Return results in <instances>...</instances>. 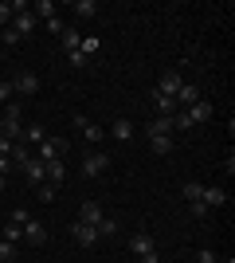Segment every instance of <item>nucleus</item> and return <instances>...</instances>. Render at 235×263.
I'll return each instance as SVG.
<instances>
[{
  "mask_svg": "<svg viewBox=\"0 0 235 263\" xmlns=\"http://www.w3.org/2000/svg\"><path fill=\"white\" fill-rule=\"evenodd\" d=\"M67 138H44V142H39V154H35V157H39V161H63V157H67Z\"/></svg>",
  "mask_w": 235,
  "mask_h": 263,
  "instance_id": "obj_1",
  "label": "nucleus"
},
{
  "mask_svg": "<svg viewBox=\"0 0 235 263\" xmlns=\"http://www.w3.org/2000/svg\"><path fill=\"white\" fill-rule=\"evenodd\" d=\"M106 169H110V157H106V154H98V149H90V154L82 157V169H78V173L94 181V177H102Z\"/></svg>",
  "mask_w": 235,
  "mask_h": 263,
  "instance_id": "obj_2",
  "label": "nucleus"
},
{
  "mask_svg": "<svg viewBox=\"0 0 235 263\" xmlns=\"http://www.w3.org/2000/svg\"><path fill=\"white\" fill-rule=\"evenodd\" d=\"M12 87H16V95H20V99H35V95H39V75L20 71V75H12Z\"/></svg>",
  "mask_w": 235,
  "mask_h": 263,
  "instance_id": "obj_3",
  "label": "nucleus"
},
{
  "mask_svg": "<svg viewBox=\"0 0 235 263\" xmlns=\"http://www.w3.org/2000/svg\"><path fill=\"white\" fill-rule=\"evenodd\" d=\"M71 240H75L78 248H94V243H98V228H90L82 220H71Z\"/></svg>",
  "mask_w": 235,
  "mask_h": 263,
  "instance_id": "obj_4",
  "label": "nucleus"
},
{
  "mask_svg": "<svg viewBox=\"0 0 235 263\" xmlns=\"http://www.w3.org/2000/svg\"><path fill=\"white\" fill-rule=\"evenodd\" d=\"M184 87V75L180 71H165L161 83H157V95H168V99H177V90Z\"/></svg>",
  "mask_w": 235,
  "mask_h": 263,
  "instance_id": "obj_5",
  "label": "nucleus"
},
{
  "mask_svg": "<svg viewBox=\"0 0 235 263\" xmlns=\"http://www.w3.org/2000/svg\"><path fill=\"white\" fill-rule=\"evenodd\" d=\"M20 243H32V248H44V243H47V228L39 224V220H28V224H24V240H20Z\"/></svg>",
  "mask_w": 235,
  "mask_h": 263,
  "instance_id": "obj_6",
  "label": "nucleus"
},
{
  "mask_svg": "<svg viewBox=\"0 0 235 263\" xmlns=\"http://www.w3.org/2000/svg\"><path fill=\"white\" fill-rule=\"evenodd\" d=\"M184 114H188V122H192V126H204V122H212V114H216V106H212V102H192V106L188 110H184Z\"/></svg>",
  "mask_w": 235,
  "mask_h": 263,
  "instance_id": "obj_7",
  "label": "nucleus"
},
{
  "mask_svg": "<svg viewBox=\"0 0 235 263\" xmlns=\"http://www.w3.org/2000/svg\"><path fill=\"white\" fill-rule=\"evenodd\" d=\"M102 216H106V212H102V204H98V200H82V209H78V220H82V224L98 228V224H102Z\"/></svg>",
  "mask_w": 235,
  "mask_h": 263,
  "instance_id": "obj_8",
  "label": "nucleus"
},
{
  "mask_svg": "<svg viewBox=\"0 0 235 263\" xmlns=\"http://www.w3.org/2000/svg\"><path fill=\"white\" fill-rule=\"evenodd\" d=\"M173 145H177L173 134H149V149H153L157 157H168V154H173Z\"/></svg>",
  "mask_w": 235,
  "mask_h": 263,
  "instance_id": "obj_9",
  "label": "nucleus"
},
{
  "mask_svg": "<svg viewBox=\"0 0 235 263\" xmlns=\"http://www.w3.org/2000/svg\"><path fill=\"white\" fill-rule=\"evenodd\" d=\"M153 248H157L153 232H134V240H130V252H134L137 259H141V255H145V252H153Z\"/></svg>",
  "mask_w": 235,
  "mask_h": 263,
  "instance_id": "obj_10",
  "label": "nucleus"
},
{
  "mask_svg": "<svg viewBox=\"0 0 235 263\" xmlns=\"http://www.w3.org/2000/svg\"><path fill=\"white\" fill-rule=\"evenodd\" d=\"M204 204H208V209H224L227 204V189H220V185H204Z\"/></svg>",
  "mask_w": 235,
  "mask_h": 263,
  "instance_id": "obj_11",
  "label": "nucleus"
},
{
  "mask_svg": "<svg viewBox=\"0 0 235 263\" xmlns=\"http://www.w3.org/2000/svg\"><path fill=\"white\" fill-rule=\"evenodd\" d=\"M153 106H157V118H173V114H180L177 99H168V95H157V90H153Z\"/></svg>",
  "mask_w": 235,
  "mask_h": 263,
  "instance_id": "obj_12",
  "label": "nucleus"
},
{
  "mask_svg": "<svg viewBox=\"0 0 235 263\" xmlns=\"http://www.w3.org/2000/svg\"><path fill=\"white\" fill-rule=\"evenodd\" d=\"M24 177H28L32 185H44V181H47V165L39 161V157H32V161L24 165Z\"/></svg>",
  "mask_w": 235,
  "mask_h": 263,
  "instance_id": "obj_13",
  "label": "nucleus"
},
{
  "mask_svg": "<svg viewBox=\"0 0 235 263\" xmlns=\"http://www.w3.org/2000/svg\"><path fill=\"white\" fill-rule=\"evenodd\" d=\"M32 157H35V154H32V145H28V142H16V145H12V154H8V161L24 169V165L32 161Z\"/></svg>",
  "mask_w": 235,
  "mask_h": 263,
  "instance_id": "obj_14",
  "label": "nucleus"
},
{
  "mask_svg": "<svg viewBox=\"0 0 235 263\" xmlns=\"http://www.w3.org/2000/svg\"><path fill=\"white\" fill-rule=\"evenodd\" d=\"M110 138H118V142H130V138H134V122H130V118H114Z\"/></svg>",
  "mask_w": 235,
  "mask_h": 263,
  "instance_id": "obj_15",
  "label": "nucleus"
},
{
  "mask_svg": "<svg viewBox=\"0 0 235 263\" xmlns=\"http://www.w3.org/2000/svg\"><path fill=\"white\" fill-rule=\"evenodd\" d=\"M192 102H200V90L192 87V83H184V87L177 90V106H180V110H188Z\"/></svg>",
  "mask_w": 235,
  "mask_h": 263,
  "instance_id": "obj_16",
  "label": "nucleus"
},
{
  "mask_svg": "<svg viewBox=\"0 0 235 263\" xmlns=\"http://www.w3.org/2000/svg\"><path fill=\"white\" fill-rule=\"evenodd\" d=\"M63 181H67V165L63 161H47V185H63Z\"/></svg>",
  "mask_w": 235,
  "mask_h": 263,
  "instance_id": "obj_17",
  "label": "nucleus"
},
{
  "mask_svg": "<svg viewBox=\"0 0 235 263\" xmlns=\"http://www.w3.org/2000/svg\"><path fill=\"white\" fill-rule=\"evenodd\" d=\"M71 12H75L78 20H94V16H98V4H94V0H78V4H71Z\"/></svg>",
  "mask_w": 235,
  "mask_h": 263,
  "instance_id": "obj_18",
  "label": "nucleus"
},
{
  "mask_svg": "<svg viewBox=\"0 0 235 263\" xmlns=\"http://www.w3.org/2000/svg\"><path fill=\"white\" fill-rule=\"evenodd\" d=\"M32 16H35V20H39V16L51 20V16H55V0H35V4H32Z\"/></svg>",
  "mask_w": 235,
  "mask_h": 263,
  "instance_id": "obj_19",
  "label": "nucleus"
},
{
  "mask_svg": "<svg viewBox=\"0 0 235 263\" xmlns=\"http://www.w3.org/2000/svg\"><path fill=\"white\" fill-rule=\"evenodd\" d=\"M44 138H47V130H44V126H24V138H20V142H28V145H39Z\"/></svg>",
  "mask_w": 235,
  "mask_h": 263,
  "instance_id": "obj_20",
  "label": "nucleus"
},
{
  "mask_svg": "<svg viewBox=\"0 0 235 263\" xmlns=\"http://www.w3.org/2000/svg\"><path fill=\"white\" fill-rule=\"evenodd\" d=\"M78 51H82V55L90 59V55H98V51H102V40H98V35H82V44H78Z\"/></svg>",
  "mask_w": 235,
  "mask_h": 263,
  "instance_id": "obj_21",
  "label": "nucleus"
},
{
  "mask_svg": "<svg viewBox=\"0 0 235 263\" xmlns=\"http://www.w3.org/2000/svg\"><path fill=\"white\" fill-rule=\"evenodd\" d=\"M59 40H63V47H67V51H78V44H82V32H78V28H67Z\"/></svg>",
  "mask_w": 235,
  "mask_h": 263,
  "instance_id": "obj_22",
  "label": "nucleus"
},
{
  "mask_svg": "<svg viewBox=\"0 0 235 263\" xmlns=\"http://www.w3.org/2000/svg\"><path fill=\"white\" fill-rule=\"evenodd\" d=\"M16 255H20V243L0 240V263H16Z\"/></svg>",
  "mask_w": 235,
  "mask_h": 263,
  "instance_id": "obj_23",
  "label": "nucleus"
},
{
  "mask_svg": "<svg viewBox=\"0 0 235 263\" xmlns=\"http://www.w3.org/2000/svg\"><path fill=\"white\" fill-rule=\"evenodd\" d=\"M110 236H118V220H114V216H102V224H98V240H110Z\"/></svg>",
  "mask_w": 235,
  "mask_h": 263,
  "instance_id": "obj_24",
  "label": "nucleus"
},
{
  "mask_svg": "<svg viewBox=\"0 0 235 263\" xmlns=\"http://www.w3.org/2000/svg\"><path fill=\"white\" fill-rule=\"evenodd\" d=\"M0 240L20 243V240H24V228H20V224H4V228H0Z\"/></svg>",
  "mask_w": 235,
  "mask_h": 263,
  "instance_id": "obj_25",
  "label": "nucleus"
},
{
  "mask_svg": "<svg viewBox=\"0 0 235 263\" xmlns=\"http://www.w3.org/2000/svg\"><path fill=\"white\" fill-rule=\"evenodd\" d=\"M149 134H177L173 130V118H153L149 122Z\"/></svg>",
  "mask_w": 235,
  "mask_h": 263,
  "instance_id": "obj_26",
  "label": "nucleus"
},
{
  "mask_svg": "<svg viewBox=\"0 0 235 263\" xmlns=\"http://www.w3.org/2000/svg\"><path fill=\"white\" fill-rule=\"evenodd\" d=\"M200 197H204L200 181H184V200H200Z\"/></svg>",
  "mask_w": 235,
  "mask_h": 263,
  "instance_id": "obj_27",
  "label": "nucleus"
},
{
  "mask_svg": "<svg viewBox=\"0 0 235 263\" xmlns=\"http://www.w3.org/2000/svg\"><path fill=\"white\" fill-rule=\"evenodd\" d=\"M188 212H192L196 220H208V216H212V209H208L204 200H188Z\"/></svg>",
  "mask_w": 235,
  "mask_h": 263,
  "instance_id": "obj_28",
  "label": "nucleus"
},
{
  "mask_svg": "<svg viewBox=\"0 0 235 263\" xmlns=\"http://www.w3.org/2000/svg\"><path fill=\"white\" fill-rule=\"evenodd\" d=\"M16 99V87H12V79H0V106L4 102H12Z\"/></svg>",
  "mask_w": 235,
  "mask_h": 263,
  "instance_id": "obj_29",
  "label": "nucleus"
},
{
  "mask_svg": "<svg viewBox=\"0 0 235 263\" xmlns=\"http://www.w3.org/2000/svg\"><path fill=\"white\" fill-rule=\"evenodd\" d=\"M35 193H39V200H44V204H51L59 189H55V185H47V181H44V185H35Z\"/></svg>",
  "mask_w": 235,
  "mask_h": 263,
  "instance_id": "obj_30",
  "label": "nucleus"
},
{
  "mask_svg": "<svg viewBox=\"0 0 235 263\" xmlns=\"http://www.w3.org/2000/svg\"><path fill=\"white\" fill-rule=\"evenodd\" d=\"M12 16H16V12H12V0H0V28H8Z\"/></svg>",
  "mask_w": 235,
  "mask_h": 263,
  "instance_id": "obj_31",
  "label": "nucleus"
},
{
  "mask_svg": "<svg viewBox=\"0 0 235 263\" xmlns=\"http://www.w3.org/2000/svg\"><path fill=\"white\" fill-rule=\"evenodd\" d=\"M47 32H51V35H63V32H67L63 16H51V20H47Z\"/></svg>",
  "mask_w": 235,
  "mask_h": 263,
  "instance_id": "obj_32",
  "label": "nucleus"
},
{
  "mask_svg": "<svg viewBox=\"0 0 235 263\" xmlns=\"http://www.w3.org/2000/svg\"><path fill=\"white\" fill-rule=\"evenodd\" d=\"M82 138H87V142H102L106 134H102V126H94V122H90L87 130H82Z\"/></svg>",
  "mask_w": 235,
  "mask_h": 263,
  "instance_id": "obj_33",
  "label": "nucleus"
},
{
  "mask_svg": "<svg viewBox=\"0 0 235 263\" xmlns=\"http://www.w3.org/2000/svg\"><path fill=\"white\" fill-rule=\"evenodd\" d=\"M28 220H32V212H28V209H12V220H8V224H20V228H24Z\"/></svg>",
  "mask_w": 235,
  "mask_h": 263,
  "instance_id": "obj_34",
  "label": "nucleus"
},
{
  "mask_svg": "<svg viewBox=\"0 0 235 263\" xmlns=\"http://www.w3.org/2000/svg\"><path fill=\"white\" fill-rule=\"evenodd\" d=\"M67 59H71V67H90V59L82 51H67Z\"/></svg>",
  "mask_w": 235,
  "mask_h": 263,
  "instance_id": "obj_35",
  "label": "nucleus"
},
{
  "mask_svg": "<svg viewBox=\"0 0 235 263\" xmlns=\"http://www.w3.org/2000/svg\"><path fill=\"white\" fill-rule=\"evenodd\" d=\"M192 263H220V259H216V252H212V248H200V255H196Z\"/></svg>",
  "mask_w": 235,
  "mask_h": 263,
  "instance_id": "obj_36",
  "label": "nucleus"
},
{
  "mask_svg": "<svg viewBox=\"0 0 235 263\" xmlns=\"http://www.w3.org/2000/svg\"><path fill=\"white\" fill-rule=\"evenodd\" d=\"M4 44H8V47H16V44H20V35L12 32V28H4V35H0V47H4Z\"/></svg>",
  "mask_w": 235,
  "mask_h": 263,
  "instance_id": "obj_37",
  "label": "nucleus"
},
{
  "mask_svg": "<svg viewBox=\"0 0 235 263\" xmlns=\"http://www.w3.org/2000/svg\"><path fill=\"white\" fill-rule=\"evenodd\" d=\"M12 145H16V142H8V138L0 134V157H8V154H12Z\"/></svg>",
  "mask_w": 235,
  "mask_h": 263,
  "instance_id": "obj_38",
  "label": "nucleus"
},
{
  "mask_svg": "<svg viewBox=\"0 0 235 263\" xmlns=\"http://www.w3.org/2000/svg\"><path fill=\"white\" fill-rule=\"evenodd\" d=\"M141 263H161V252H157V248H153V252H145V255H141Z\"/></svg>",
  "mask_w": 235,
  "mask_h": 263,
  "instance_id": "obj_39",
  "label": "nucleus"
},
{
  "mask_svg": "<svg viewBox=\"0 0 235 263\" xmlns=\"http://www.w3.org/2000/svg\"><path fill=\"white\" fill-rule=\"evenodd\" d=\"M4 185H8V177H4V173H0V193H4Z\"/></svg>",
  "mask_w": 235,
  "mask_h": 263,
  "instance_id": "obj_40",
  "label": "nucleus"
},
{
  "mask_svg": "<svg viewBox=\"0 0 235 263\" xmlns=\"http://www.w3.org/2000/svg\"><path fill=\"white\" fill-rule=\"evenodd\" d=\"M0 55H4V47H0Z\"/></svg>",
  "mask_w": 235,
  "mask_h": 263,
  "instance_id": "obj_41",
  "label": "nucleus"
},
{
  "mask_svg": "<svg viewBox=\"0 0 235 263\" xmlns=\"http://www.w3.org/2000/svg\"><path fill=\"white\" fill-rule=\"evenodd\" d=\"M55 263H63V259H55Z\"/></svg>",
  "mask_w": 235,
  "mask_h": 263,
  "instance_id": "obj_42",
  "label": "nucleus"
}]
</instances>
